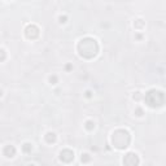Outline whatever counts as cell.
I'll list each match as a JSON object with an SVG mask.
<instances>
[{
	"label": "cell",
	"mask_w": 166,
	"mask_h": 166,
	"mask_svg": "<svg viewBox=\"0 0 166 166\" xmlns=\"http://www.w3.org/2000/svg\"><path fill=\"white\" fill-rule=\"evenodd\" d=\"M0 96H1V90H0Z\"/></svg>",
	"instance_id": "12"
},
{
	"label": "cell",
	"mask_w": 166,
	"mask_h": 166,
	"mask_svg": "<svg viewBox=\"0 0 166 166\" xmlns=\"http://www.w3.org/2000/svg\"><path fill=\"white\" fill-rule=\"evenodd\" d=\"M27 166H35V165H34V164H29Z\"/></svg>",
	"instance_id": "11"
},
{
	"label": "cell",
	"mask_w": 166,
	"mask_h": 166,
	"mask_svg": "<svg viewBox=\"0 0 166 166\" xmlns=\"http://www.w3.org/2000/svg\"><path fill=\"white\" fill-rule=\"evenodd\" d=\"M79 53L83 57H94L97 53V43L95 39H91V38H84L81 40L79 43Z\"/></svg>",
	"instance_id": "1"
},
{
	"label": "cell",
	"mask_w": 166,
	"mask_h": 166,
	"mask_svg": "<svg viewBox=\"0 0 166 166\" xmlns=\"http://www.w3.org/2000/svg\"><path fill=\"white\" fill-rule=\"evenodd\" d=\"M45 138H47V140L51 143V141H55L56 140V135H55V133H48L47 135H45Z\"/></svg>",
	"instance_id": "5"
},
{
	"label": "cell",
	"mask_w": 166,
	"mask_h": 166,
	"mask_svg": "<svg viewBox=\"0 0 166 166\" xmlns=\"http://www.w3.org/2000/svg\"><path fill=\"white\" fill-rule=\"evenodd\" d=\"M60 158H61V161L70 162L71 160H74V152H71L70 149H64V151H61Z\"/></svg>",
	"instance_id": "3"
},
{
	"label": "cell",
	"mask_w": 166,
	"mask_h": 166,
	"mask_svg": "<svg viewBox=\"0 0 166 166\" xmlns=\"http://www.w3.org/2000/svg\"><path fill=\"white\" fill-rule=\"evenodd\" d=\"M123 164L126 166H136L139 164V158L136 153H127L123 157Z\"/></svg>",
	"instance_id": "2"
},
{
	"label": "cell",
	"mask_w": 166,
	"mask_h": 166,
	"mask_svg": "<svg viewBox=\"0 0 166 166\" xmlns=\"http://www.w3.org/2000/svg\"><path fill=\"white\" fill-rule=\"evenodd\" d=\"M86 127H87L88 130H92L95 127V123L92 121H87V122H86Z\"/></svg>",
	"instance_id": "7"
},
{
	"label": "cell",
	"mask_w": 166,
	"mask_h": 166,
	"mask_svg": "<svg viewBox=\"0 0 166 166\" xmlns=\"http://www.w3.org/2000/svg\"><path fill=\"white\" fill-rule=\"evenodd\" d=\"M88 156H90L88 153H84V154H82V162H83V161H90V160H91V157H88Z\"/></svg>",
	"instance_id": "8"
},
{
	"label": "cell",
	"mask_w": 166,
	"mask_h": 166,
	"mask_svg": "<svg viewBox=\"0 0 166 166\" xmlns=\"http://www.w3.org/2000/svg\"><path fill=\"white\" fill-rule=\"evenodd\" d=\"M60 20H61L60 22H65V20H66V17H65V16H64V17H62V16H60Z\"/></svg>",
	"instance_id": "10"
},
{
	"label": "cell",
	"mask_w": 166,
	"mask_h": 166,
	"mask_svg": "<svg viewBox=\"0 0 166 166\" xmlns=\"http://www.w3.org/2000/svg\"><path fill=\"white\" fill-rule=\"evenodd\" d=\"M16 154V148L13 145H7L4 148V156L5 157H13Z\"/></svg>",
	"instance_id": "4"
},
{
	"label": "cell",
	"mask_w": 166,
	"mask_h": 166,
	"mask_svg": "<svg viewBox=\"0 0 166 166\" xmlns=\"http://www.w3.org/2000/svg\"><path fill=\"white\" fill-rule=\"evenodd\" d=\"M49 82H51V83H52V84H55V83L57 82V78H56L55 75H53V77H52V75H51V77H49Z\"/></svg>",
	"instance_id": "9"
},
{
	"label": "cell",
	"mask_w": 166,
	"mask_h": 166,
	"mask_svg": "<svg viewBox=\"0 0 166 166\" xmlns=\"http://www.w3.org/2000/svg\"><path fill=\"white\" fill-rule=\"evenodd\" d=\"M22 149H24L25 152H30L33 149V147H31V144H29V143H25L24 147H22Z\"/></svg>",
	"instance_id": "6"
}]
</instances>
